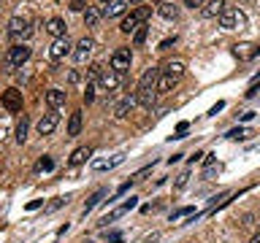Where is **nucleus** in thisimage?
<instances>
[{
    "label": "nucleus",
    "mask_w": 260,
    "mask_h": 243,
    "mask_svg": "<svg viewBox=\"0 0 260 243\" xmlns=\"http://www.w3.org/2000/svg\"><path fill=\"white\" fill-rule=\"evenodd\" d=\"M149 14H152V6H138L130 11V16H125L119 24V30L122 32H136L141 24H146V19H149Z\"/></svg>",
    "instance_id": "obj_1"
},
{
    "label": "nucleus",
    "mask_w": 260,
    "mask_h": 243,
    "mask_svg": "<svg viewBox=\"0 0 260 243\" xmlns=\"http://www.w3.org/2000/svg\"><path fill=\"white\" fill-rule=\"evenodd\" d=\"M27 60H30V46H27V44H14L11 49H8L6 68H22Z\"/></svg>",
    "instance_id": "obj_2"
},
{
    "label": "nucleus",
    "mask_w": 260,
    "mask_h": 243,
    "mask_svg": "<svg viewBox=\"0 0 260 243\" xmlns=\"http://www.w3.org/2000/svg\"><path fill=\"white\" fill-rule=\"evenodd\" d=\"M247 24V16H244V11H239V8H225V14L219 16V27L222 30H236V27H244Z\"/></svg>",
    "instance_id": "obj_3"
},
{
    "label": "nucleus",
    "mask_w": 260,
    "mask_h": 243,
    "mask_svg": "<svg viewBox=\"0 0 260 243\" xmlns=\"http://www.w3.org/2000/svg\"><path fill=\"white\" fill-rule=\"evenodd\" d=\"M30 32H32V27H30V19L27 16H14L11 22H8V35L11 38H30Z\"/></svg>",
    "instance_id": "obj_4"
},
{
    "label": "nucleus",
    "mask_w": 260,
    "mask_h": 243,
    "mask_svg": "<svg viewBox=\"0 0 260 243\" xmlns=\"http://www.w3.org/2000/svg\"><path fill=\"white\" fill-rule=\"evenodd\" d=\"M68 54H73V46H71V40H68V38H57L54 44L49 46V60H54V62L65 60Z\"/></svg>",
    "instance_id": "obj_5"
},
{
    "label": "nucleus",
    "mask_w": 260,
    "mask_h": 243,
    "mask_svg": "<svg viewBox=\"0 0 260 243\" xmlns=\"http://www.w3.org/2000/svg\"><path fill=\"white\" fill-rule=\"evenodd\" d=\"M92 52H95V40L84 35L76 46H73V60H76V62L81 65V62H87L89 57H92Z\"/></svg>",
    "instance_id": "obj_6"
},
{
    "label": "nucleus",
    "mask_w": 260,
    "mask_h": 243,
    "mask_svg": "<svg viewBox=\"0 0 260 243\" xmlns=\"http://www.w3.org/2000/svg\"><path fill=\"white\" fill-rule=\"evenodd\" d=\"M130 60H133V54H130V49H117V52L111 54V70H117V73H125L130 70Z\"/></svg>",
    "instance_id": "obj_7"
},
{
    "label": "nucleus",
    "mask_w": 260,
    "mask_h": 243,
    "mask_svg": "<svg viewBox=\"0 0 260 243\" xmlns=\"http://www.w3.org/2000/svg\"><path fill=\"white\" fill-rule=\"evenodd\" d=\"M57 125H60V113L49 111V113H44V116L38 119V133L41 135H52L54 130H57Z\"/></svg>",
    "instance_id": "obj_8"
},
{
    "label": "nucleus",
    "mask_w": 260,
    "mask_h": 243,
    "mask_svg": "<svg viewBox=\"0 0 260 243\" xmlns=\"http://www.w3.org/2000/svg\"><path fill=\"white\" fill-rule=\"evenodd\" d=\"M0 103H3L6 111H22V92L19 89H6Z\"/></svg>",
    "instance_id": "obj_9"
},
{
    "label": "nucleus",
    "mask_w": 260,
    "mask_h": 243,
    "mask_svg": "<svg viewBox=\"0 0 260 243\" xmlns=\"http://www.w3.org/2000/svg\"><path fill=\"white\" fill-rule=\"evenodd\" d=\"M201 14L206 16V19H219V16L225 14V0H209V3L201 8Z\"/></svg>",
    "instance_id": "obj_10"
},
{
    "label": "nucleus",
    "mask_w": 260,
    "mask_h": 243,
    "mask_svg": "<svg viewBox=\"0 0 260 243\" xmlns=\"http://www.w3.org/2000/svg\"><path fill=\"white\" fill-rule=\"evenodd\" d=\"M65 30H68V24H65V19H60V16H52V19L46 22V32L54 40L57 38H65Z\"/></svg>",
    "instance_id": "obj_11"
},
{
    "label": "nucleus",
    "mask_w": 260,
    "mask_h": 243,
    "mask_svg": "<svg viewBox=\"0 0 260 243\" xmlns=\"http://www.w3.org/2000/svg\"><path fill=\"white\" fill-rule=\"evenodd\" d=\"M157 81H160V70L157 68H146L141 81H138V89H157Z\"/></svg>",
    "instance_id": "obj_12"
},
{
    "label": "nucleus",
    "mask_w": 260,
    "mask_h": 243,
    "mask_svg": "<svg viewBox=\"0 0 260 243\" xmlns=\"http://www.w3.org/2000/svg\"><path fill=\"white\" fill-rule=\"evenodd\" d=\"M119 78H122V73H117V70H103V76H101V81H98V84H101L106 92H114V89L119 87Z\"/></svg>",
    "instance_id": "obj_13"
},
{
    "label": "nucleus",
    "mask_w": 260,
    "mask_h": 243,
    "mask_svg": "<svg viewBox=\"0 0 260 243\" xmlns=\"http://www.w3.org/2000/svg\"><path fill=\"white\" fill-rule=\"evenodd\" d=\"M89 157H92V149H89V146H79V149L68 157V165L79 168V165H84V162H87Z\"/></svg>",
    "instance_id": "obj_14"
},
{
    "label": "nucleus",
    "mask_w": 260,
    "mask_h": 243,
    "mask_svg": "<svg viewBox=\"0 0 260 243\" xmlns=\"http://www.w3.org/2000/svg\"><path fill=\"white\" fill-rule=\"evenodd\" d=\"M136 103H138V100H136V95H127L125 100H119L117 105H114V116H117V119H122V116H127V111L133 108Z\"/></svg>",
    "instance_id": "obj_15"
},
{
    "label": "nucleus",
    "mask_w": 260,
    "mask_h": 243,
    "mask_svg": "<svg viewBox=\"0 0 260 243\" xmlns=\"http://www.w3.org/2000/svg\"><path fill=\"white\" fill-rule=\"evenodd\" d=\"M233 54L239 57V60H252V57H257V46H252V44H236L233 46Z\"/></svg>",
    "instance_id": "obj_16"
},
{
    "label": "nucleus",
    "mask_w": 260,
    "mask_h": 243,
    "mask_svg": "<svg viewBox=\"0 0 260 243\" xmlns=\"http://www.w3.org/2000/svg\"><path fill=\"white\" fill-rule=\"evenodd\" d=\"M65 97H68V95H65L62 89H49V92H46V103L52 105V108H60V105L65 103Z\"/></svg>",
    "instance_id": "obj_17"
},
{
    "label": "nucleus",
    "mask_w": 260,
    "mask_h": 243,
    "mask_svg": "<svg viewBox=\"0 0 260 243\" xmlns=\"http://www.w3.org/2000/svg\"><path fill=\"white\" fill-rule=\"evenodd\" d=\"M130 208H136V197H130L127 202H122V206H119V208H114V211H111V214H109V216H106V219H103V222H114V219H119L122 214H127V211H130Z\"/></svg>",
    "instance_id": "obj_18"
},
{
    "label": "nucleus",
    "mask_w": 260,
    "mask_h": 243,
    "mask_svg": "<svg viewBox=\"0 0 260 243\" xmlns=\"http://www.w3.org/2000/svg\"><path fill=\"white\" fill-rule=\"evenodd\" d=\"M79 133H81V111H73L68 119V138L79 135Z\"/></svg>",
    "instance_id": "obj_19"
},
{
    "label": "nucleus",
    "mask_w": 260,
    "mask_h": 243,
    "mask_svg": "<svg viewBox=\"0 0 260 243\" xmlns=\"http://www.w3.org/2000/svg\"><path fill=\"white\" fill-rule=\"evenodd\" d=\"M101 16H103V11H101V8L89 6L87 11H84V24H87V27H95V24L101 22Z\"/></svg>",
    "instance_id": "obj_20"
},
{
    "label": "nucleus",
    "mask_w": 260,
    "mask_h": 243,
    "mask_svg": "<svg viewBox=\"0 0 260 243\" xmlns=\"http://www.w3.org/2000/svg\"><path fill=\"white\" fill-rule=\"evenodd\" d=\"M125 8H127V0H114V3H109L103 8V16H119Z\"/></svg>",
    "instance_id": "obj_21"
},
{
    "label": "nucleus",
    "mask_w": 260,
    "mask_h": 243,
    "mask_svg": "<svg viewBox=\"0 0 260 243\" xmlns=\"http://www.w3.org/2000/svg\"><path fill=\"white\" fill-rule=\"evenodd\" d=\"M157 14L162 16V19H176V16H179V6L176 3H162V6H157Z\"/></svg>",
    "instance_id": "obj_22"
},
{
    "label": "nucleus",
    "mask_w": 260,
    "mask_h": 243,
    "mask_svg": "<svg viewBox=\"0 0 260 243\" xmlns=\"http://www.w3.org/2000/svg\"><path fill=\"white\" fill-rule=\"evenodd\" d=\"M179 84V78H174V76H168V73H162L160 76V81H157V92H171Z\"/></svg>",
    "instance_id": "obj_23"
},
{
    "label": "nucleus",
    "mask_w": 260,
    "mask_h": 243,
    "mask_svg": "<svg viewBox=\"0 0 260 243\" xmlns=\"http://www.w3.org/2000/svg\"><path fill=\"white\" fill-rule=\"evenodd\" d=\"M166 73H168V76H174V78H182L184 62H182V60H171V62L166 65Z\"/></svg>",
    "instance_id": "obj_24"
},
{
    "label": "nucleus",
    "mask_w": 260,
    "mask_h": 243,
    "mask_svg": "<svg viewBox=\"0 0 260 243\" xmlns=\"http://www.w3.org/2000/svg\"><path fill=\"white\" fill-rule=\"evenodd\" d=\"M122 159H125V154H117L114 159H98L92 168H95V170H109V168H114V165H119Z\"/></svg>",
    "instance_id": "obj_25"
},
{
    "label": "nucleus",
    "mask_w": 260,
    "mask_h": 243,
    "mask_svg": "<svg viewBox=\"0 0 260 243\" xmlns=\"http://www.w3.org/2000/svg\"><path fill=\"white\" fill-rule=\"evenodd\" d=\"M27 127H30L27 116H22V122L16 125V141H19V143H24V138H27Z\"/></svg>",
    "instance_id": "obj_26"
},
{
    "label": "nucleus",
    "mask_w": 260,
    "mask_h": 243,
    "mask_svg": "<svg viewBox=\"0 0 260 243\" xmlns=\"http://www.w3.org/2000/svg\"><path fill=\"white\" fill-rule=\"evenodd\" d=\"M146 35H149V27H146V24H141V27L133 32V44H136V46H141L144 40H146Z\"/></svg>",
    "instance_id": "obj_27"
},
{
    "label": "nucleus",
    "mask_w": 260,
    "mask_h": 243,
    "mask_svg": "<svg viewBox=\"0 0 260 243\" xmlns=\"http://www.w3.org/2000/svg\"><path fill=\"white\" fill-rule=\"evenodd\" d=\"M103 194H106V189H98V192L92 194V197L87 200V206H84V214H89V211H92V208L98 206V202H101V197H103Z\"/></svg>",
    "instance_id": "obj_28"
},
{
    "label": "nucleus",
    "mask_w": 260,
    "mask_h": 243,
    "mask_svg": "<svg viewBox=\"0 0 260 243\" xmlns=\"http://www.w3.org/2000/svg\"><path fill=\"white\" fill-rule=\"evenodd\" d=\"M101 76H103V68H101V65H89V68H87L89 84H92V81H101Z\"/></svg>",
    "instance_id": "obj_29"
},
{
    "label": "nucleus",
    "mask_w": 260,
    "mask_h": 243,
    "mask_svg": "<svg viewBox=\"0 0 260 243\" xmlns=\"http://www.w3.org/2000/svg\"><path fill=\"white\" fill-rule=\"evenodd\" d=\"M52 168H54V159L49 157V154H46V157H41L38 165H36V170H52Z\"/></svg>",
    "instance_id": "obj_30"
},
{
    "label": "nucleus",
    "mask_w": 260,
    "mask_h": 243,
    "mask_svg": "<svg viewBox=\"0 0 260 243\" xmlns=\"http://www.w3.org/2000/svg\"><path fill=\"white\" fill-rule=\"evenodd\" d=\"M190 214H192V206L179 208V211H174V214H171V222H176V219H182V216H190Z\"/></svg>",
    "instance_id": "obj_31"
},
{
    "label": "nucleus",
    "mask_w": 260,
    "mask_h": 243,
    "mask_svg": "<svg viewBox=\"0 0 260 243\" xmlns=\"http://www.w3.org/2000/svg\"><path fill=\"white\" fill-rule=\"evenodd\" d=\"M187 130H190V125H187V122H179V125H176V135H174V138H184Z\"/></svg>",
    "instance_id": "obj_32"
},
{
    "label": "nucleus",
    "mask_w": 260,
    "mask_h": 243,
    "mask_svg": "<svg viewBox=\"0 0 260 243\" xmlns=\"http://www.w3.org/2000/svg\"><path fill=\"white\" fill-rule=\"evenodd\" d=\"M228 138H233V141H241V138H244V130L236 127V130H231V133H228Z\"/></svg>",
    "instance_id": "obj_33"
},
{
    "label": "nucleus",
    "mask_w": 260,
    "mask_h": 243,
    "mask_svg": "<svg viewBox=\"0 0 260 243\" xmlns=\"http://www.w3.org/2000/svg\"><path fill=\"white\" fill-rule=\"evenodd\" d=\"M92 100H95V87L89 84V87H87V92H84V103H92Z\"/></svg>",
    "instance_id": "obj_34"
},
{
    "label": "nucleus",
    "mask_w": 260,
    "mask_h": 243,
    "mask_svg": "<svg viewBox=\"0 0 260 243\" xmlns=\"http://www.w3.org/2000/svg\"><path fill=\"white\" fill-rule=\"evenodd\" d=\"M184 6H190V8H203V6H206V0H184Z\"/></svg>",
    "instance_id": "obj_35"
},
{
    "label": "nucleus",
    "mask_w": 260,
    "mask_h": 243,
    "mask_svg": "<svg viewBox=\"0 0 260 243\" xmlns=\"http://www.w3.org/2000/svg\"><path fill=\"white\" fill-rule=\"evenodd\" d=\"M71 11H84V0H73V3H71Z\"/></svg>",
    "instance_id": "obj_36"
},
{
    "label": "nucleus",
    "mask_w": 260,
    "mask_h": 243,
    "mask_svg": "<svg viewBox=\"0 0 260 243\" xmlns=\"http://www.w3.org/2000/svg\"><path fill=\"white\" fill-rule=\"evenodd\" d=\"M130 184H133V178H130V181H125V184L119 186V189H117V197H119V194H125V192L130 189Z\"/></svg>",
    "instance_id": "obj_37"
},
{
    "label": "nucleus",
    "mask_w": 260,
    "mask_h": 243,
    "mask_svg": "<svg viewBox=\"0 0 260 243\" xmlns=\"http://www.w3.org/2000/svg\"><path fill=\"white\" fill-rule=\"evenodd\" d=\"M174 44H176V38H166V40L160 44V52H162V49H168V46H174Z\"/></svg>",
    "instance_id": "obj_38"
},
{
    "label": "nucleus",
    "mask_w": 260,
    "mask_h": 243,
    "mask_svg": "<svg viewBox=\"0 0 260 243\" xmlns=\"http://www.w3.org/2000/svg\"><path fill=\"white\" fill-rule=\"evenodd\" d=\"M222 108H225V103H222V100H219V103H217V105H214V108H211L209 113H211V116H217V111H222Z\"/></svg>",
    "instance_id": "obj_39"
},
{
    "label": "nucleus",
    "mask_w": 260,
    "mask_h": 243,
    "mask_svg": "<svg viewBox=\"0 0 260 243\" xmlns=\"http://www.w3.org/2000/svg\"><path fill=\"white\" fill-rule=\"evenodd\" d=\"M187 178H190V176H187V173H182V176L176 178V186H184V184H187Z\"/></svg>",
    "instance_id": "obj_40"
},
{
    "label": "nucleus",
    "mask_w": 260,
    "mask_h": 243,
    "mask_svg": "<svg viewBox=\"0 0 260 243\" xmlns=\"http://www.w3.org/2000/svg\"><path fill=\"white\" fill-rule=\"evenodd\" d=\"M79 78H81V76H79V73H76V70H73V73H71V76H68V81H71V84H79Z\"/></svg>",
    "instance_id": "obj_41"
},
{
    "label": "nucleus",
    "mask_w": 260,
    "mask_h": 243,
    "mask_svg": "<svg viewBox=\"0 0 260 243\" xmlns=\"http://www.w3.org/2000/svg\"><path fill=\"white\" fill-rule=\"evenodd\" d=\"M249 243H260V230H257L255 235H252V240H249Z\"/></svg>",
    "instance_id": "obj_42"
},
{
    "label": "nucleus",
    "mask_w": 260,
    "mask_h": 243,
    "mask_svg": "<svg viewBox=\"0 0 260 243\" xmlns=\"http://www.w3.org/2000/svg\"><path fill=\"white\" fill-rule=\"evenodd\" d=\"M138 3H144V0H127V6H138Z\"/></svg>",
    "instance_id": "obj_43"
},
{
    "label": "nucleus",
    "mask_w": 260,
    "mask_h": 243,
    "mask_svg": "<svg viewBox=\"0 0 260 243\" xmlns=\"http://www.w3.org/2000/svg\"><path fill=\"white\" fill-rule=\"evenodd\" d=\"M152 3H154V6H162V3H166V0H152Z\"/></svg>",
    "instance_id": "obj_44"
},
{
    "label": "nucleus",
    "mask_w": 260,
    "mask_h": 243,
    "mask_svg": "<svg viewBox=\"0 0 260 243\" xmlns=\"http://www.w3.org/2000/svg\"><path fill=\"white\" fill-rule=\"evenodd\" d=\"M101 3H114V0H101Z\"/></svg>",
    "instance_id": "obj_45"
}]
</instances>
